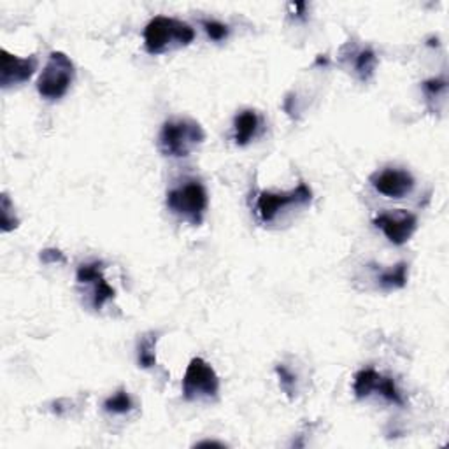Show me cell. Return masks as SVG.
<instances>
[{"label":"cell","mask_w":449,"mask_h":449,"mask_svg":"<svg viewBox=\"0 0 449 449\" xmlns=\"http://www.w3.org/2000/svg\"><path fill=\"white\" fill-rule=\"evenodd\" d=\"M195 39V30L175 18L155 16L144 28V48L149 55H162L174 48L188 46Z\"/></svg>","instance_id":"6da1fadb"},{"label":"cell","mask_w":449,"mask_h":449,"mask_svg":"<svg viewBox=\"0 0 449 449\" xmlns=\"http://www.w3.org/2000/svg\"><path fill=\"white\" fill-rule=\"evenodd\" d=\"M205 139V132L195 119L179 118L163 123L158 134V149L171 158H185Z\"/></svg>","instance_id":"7a4b0ae2"},{"label":"cell","mask_w":449,"mask_h":449,"mask_svg":"<svg viewBox=\"0 0 449 449\" xmlns=\"http://www.w3.org/2000/svg\"><path fill=\"white\" fill-rule=\"evenodd\" d=\"M209 197L204 185L197 179L185 181L183 185L175 186L167 193V207L172 215L181 218L183 222L200 224L204 222V215L207 211Z\"/></svg>","instance_id":"3957f363"},{"label":"cell","mask_w":449,"mask_h":449,"mask_svg":"<svg viewBox=\"0 0 449 449\" xmlns=\"http://www.w3.org/2000/svg\"><path fill=\"white\" fill-rule=\"evenodd\" d=\"M74 77H76V67L72 60L63 51H53L37 80V92L43 99L55 102L65 97L70 85L74 83Z\"/></svg>","instance_id":"277c9868"},{"label":"cell","mask_w":449,"mask_h":449,"mask_svg":"<svg viewBox=\"0 0 449 449\" xmlns=\"http://www.w3.org/2000/svg\"><path fill=\"white\" fill-rule=\"evenodd\" d=\"M310 200H313V192L305 183H301L290 192H260L254 204V212L261 223H271L283 209L291 205H308Z\"/></svg>","instance_id":"5b68a950"},{"label":"cell","mask_w":449,"mask_h":449,"mask_svg":"<svg viewBox=\"0 0 449 449\" xmlns=\"http://www.w3.org/2000/svg\"><path fill=\"white\" fill-rule=\"evenodd\" d=\"M220 391V377L204 358H192L183 377V395L186 400L216 399Z\"/></svg>","instance_id":"8992f818"},{"label":"cell","mask_w":449,"mask_h":449,"mask_svg":"<svg viewBox=\"0 0 449 449\" xmlns=\"http://www.w3.org/2000/svg\"><path fill=\"white\" fill-rule=\"evenodd\" d=\"M374 224L383 234L386 235L388 241L395 246H402L413 237V234L418 228V218L409 211L404 209H395V211L383 212V215L374 218Z\"/></svg>","instance_id":"52a82bcc"},{"label":"cell","mask_w":449,"mask_h":449,"mask_svg":"<svg viewBox=\"0 0 449 449\" xmlns=\"http://www.w3.org/2000/svg\"><path fill=\"white\" fill-rule=\"evenodd\" d=\"M37 70V56L28 58L9 53L7 50H0V86L4 90L21 83H27Z\"/></svg>","instance_id":"ba28073f"},{"label":"cell","mask_w":449,"mask_h":449,"mask_svg":"<svg viewBox=\"0 0 449 449\" xmlns=\"http://www.w3.org/2000/svg\"><path fill=\"white\" fill-rule=\"evenodd\" d=\"M77 283L92 286V305L97 310L102 309L107 301H112L116 295L114 288L104 278V264L102 261H90L77 269Z\"/></svg>","instance_id":"9c48e42d"},{"label":"cell","mask_w":449,"mask_h":449,"mask_svg":"<svg viewBox=\"0 0 449 449\" xmlns=\"http://www.w3.org/2000/svg\"><path fill=\"white\" fill-rule=\"evenodd\" d=\"M370 183L381 195L388 198H402L414 190V178L404 168H384L370 178Z\"/></svg>","instance_id":"30bf717a"},{"label":"cell","mask_w":449,"mask_h":449,"mask_svg":"<svg viewBox=\"0 0 449 449\" xmlns=\"http://www.w3.org/2000/svg\"><path fill=\"white\" fill-rule=\"evenodd\" d=\"M258 125H260V119H258V114L251 109H246L242 112H239L235 116V136L234 139L239 146H246L249 141L256 136Z\"/></svg>","instance_id":"8fae6325"},{"label":"cell","mask_w":449,"mask_h":449,"mask_svg":"<svg viewBox=\"0 0 449 449\" xmlns=\"http://www.w3.org/2000/svg\"><path fill=\"white\" fill-rule=\"evenodd\" d=\"M156 342H158V334L148 332L141 337L137 344V362L142 369H153L156 365Z\"/></svg>","instance_id":"7c38bea8"},{"label":"cell","mask_w":449,"mask_h":449,"mask_svg":"<svg viewBox=\"0 0 449 449\" xmlns=\"http://www.w3.org/2000/svg\"><path fill=\"white\" fill-rule=\"evenodd\" d=\"M381 288L384 290H399L407 284V264L406 261H400L395 267L386 269V271H381V274L377 276Z\"/></svg>","instance_id":"4fadbf2b"},{"label":"cell","mask_w":449,"mask_h":449,"mask_svg":"<svg viewBox=\"0 0 449 449\" xmlns=\"http://www.w3.org/2000/svg\"><path fill=\"white\" fill-rule=\"evenodd\" d=\"M381 379V374L376 372L374 369H364L355 376L353 391L357 399H367L372 391H376L377 383Z\"/></svg>","instance_id":"5bb4252c"},{"label":"cell","mask_w":449,"mask_h":449,"mask_svg":"<svg viewBox=\"0 0 449 449\" xmlns=\"http://www.w3.org/2000/svg\"><path fill=\"white\" fill-rule=\"evenodd\" d=\"M134 407V400L132 396L129 395L126 390H118L114 395H111L109 399H106L104 402V411L109 414H126L130 413Z\"/></svg>","instance_id":"9a60e30c"},{"label":"cell","mask_w":449,"mask_h":449,"mask_svg":"<svg viewBox=\"0 0 449 449\" xmlns=\"http://www.w3.org/2000/svg\"><path fill=\"white\" fill-rule=\"evenodd\" d=\"M20 227V218L14 212V205L7 193H2L0 197V228L2 232H11Z\"/></svg>","instance_id":"2e32d148"},{"label":"cell","mask_w":449,"mask_h":449,"mask_svg":"<svg viewBox=\"0 0 449 449\" xmlns=\"http://www.w3.org/2000/svg\"><path fill=\"white\" fill-rule=\"evenodd\" d=\"M376 55L372 50H362L357 56V63H355V69L360 74V77L364 81L369 80L374 72V67H376Z\"/></svg>","instance_id":"e0dca14e"},{"label":"cell","mask_w":449,"mask_h":449,"mask_svg":"<svg viewBox=\"0 0 449 449\" xmlns=\"http://www.w3.org/2000/svg\"><path fill=\"white\" fill-rule=\"evenodd\" d=\"M376 391H379L381 395L384 396V399L390 400V402H393V404H396V406H404L402 393L396 390L395 381H393L391 377H383V376H381L379 383H377Z\"/></svg>","instance_id":"ac0fdd59"},{"label":"cell","mask_w":449,"mask_h":449,"mask_svg":"<svg viewBox=\"0 0 449 449\" xmlns=\"http://www.w3.org/2000/svg\"><path fill=\"white\" fill-rule=\"evenodd\" d=\"M202 27H204L205 33L209 36V39L216 40V43H220V40H224L228 37V33H230V28H228V25H224L218 20H204L202 21Z\"/></svg>","instance_id":"d6986e66"},{"label":"cell","mask_w":449,"mask_h":449,"mask_svg":"<svg viewBox=\"0 0 449 449\" xmlns=\"http://www.w3.org/2000/svg\"><path fill=\"white\" fill-rule=\"evenodd\" d=\"M276 372H278L279 376V384L281 388H283L284 393H286L290 399H293L295 395V383H297V377L293 376V374L290 372V370L286 369L284 365H278L276 367Z\"/></svg>","instance_id":"ffe728a7"},{"label":"cell","mask_w":449,"mask_h":449,"mask_svg":"<svg viewBox=\"0 0 449 449\" xmlns=\"http://www.w3.org/2000/svg\"><path fill=\"white\" fill-rule=\"evenodd\" d=\"M40 261L46 265L63 264V261H65V256H63V253L60 251V249L50 248V249H44V251H40Z\"/></svg>","instance_id":"44dd1931"},{"label":"cell","mask_w":449,"mask_h":449,"mask_svg":"<svg viewBox=\"0 0 449 449\" xmlns=\"http://www.w3.org/2000/svg\"><path fill=\"white\" fill-rule=\"evenodd\" d=\"M423 90H425V93L428 97H436V95H439L440 92L446 90V81L436 80V77H433V80H428L423 83Z\"/></svg>","instance_id":"7402d4cb"},{"label":"cell","mask_w":449,"mask_h":449,"mask_svg":"<svg viewBox=\"0 0 449 449\" xmlns=\"http://www.w3.org/2000/svg\"><path fill=\"white\" fill-rule=\"evenodd\" d=\"M197 448H205V446H211V448H224L223 443H218V440H202V443L195 444Z\"/></svg>","instance_id":"603a6c76"}]
</instances>
